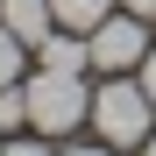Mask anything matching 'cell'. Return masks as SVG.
Here are the masks:
<instances>
[{"mask_svg": "<svg viewBox=\"0 0 156 156\" xmlns=\"http://www.w3.org/2000/svg\"><path fill=\"white\" fill-rule=\"evenodd\" d=\"M92 128L107 149H142L156 135V99L142 92V78H107L92 92Z\"/></svg>", "mask_w": 156, "mask_h": 156, "instance_id": "obj_1", "label": "cell"}, {"mask_svg": "<svg viewBox=\"0 0 156 156\" xmlns=\"http://www.w3.org/2000/svg\"><path fill=\"white\" fill-rule=\"evenodd\" d=\"M21 99H29V128H43V135H71L78 121H92V92H85V71H43L21 85Z\"/></svg>", "mask_w": 156, "mask_h": 156, "instance_id": "obj_2", "label": "cell"}, {"mask_svg": "<svg viewBox=\"0 0 156 156\" xmlns=\"http://www.w3.org/2000/svg\"><path fill=\"white\" fill-rule=\"evenodd\" d=\"M85 50H92V71H107V78H128V71H142V57H149V29H142V14H107L99 29L85 36Z\"/></svg>", "mask_w": 156, "mask_h": 156, "instance_id": "obj_3", "label": "cell"}, {"mask_svg": "<svg viewBox=\"0 0 156 156\" xmlns=\"http://www.w3.org/2000/svg\"><path fill=\"white\" fill-rule=\"evenodd\" d=\"M36 64H43V71H85L92 50H85V36H78V29H50V36L36 43Z\"/></svg>", "mask_w": 156, "mask_h": 156, "instance_id": "obj_4", "label": "cell"}, {"mask_svg": "<svg viewBox=\"0 0 156 156\" xmlns=\"http://www.w3.org/2000/svg\"><path fill=\"white\" fill-rule=\"evenodd\" d=\"M0 21H7V29H14L21 43H29V50H36V43L50 36V29H57V14H50V0H0Z\"/></svg>", "mask_w": 156, "mask_h": 156, "instance_id": "obj_5", "label": "cell"}, {"mask_svg": "<svg viewBox=\"0 0 156 156\" xmlns=\"http://www.w3.org/2000/svg\"><path fill=\"white\" fill-rule=\"evenodd\" d=\"M50 14H57V29H78V36H92L99 21L114 14V0H50Z\"/></svg>", "mask_w": 156, "mask_h": 156, "instance_id": "obj_6", "label": "cell"}, {"mask_svg": "<svg viewBox=\"0 0 156 156\" xmlns=\"http://www.w3.org/2000/svg\"><path fill=\"white\" fill-rule=\"evenodd\" d=\"M29 57H36V50L21 43L7 21H0V85H21V64H29Z\"/></svg>", "mask_w": 156, "mask_h": 156, "instance_id": "obj_7", "label": "cell"}, {"mask_svg": "<svg viewBox=\"0 0 156 156\" xmlns=\"http://www.w3.org/2000/svg\"><path fill=\"white\" fill-rule=\"evenodd\" d=\"M29 121V99H21V85H0V135L7 128H21Z\"/></svg>", "mask_w": 156, "mask_h": 156, "instance_id": "obj_8", "label": "cell"}, {"mask_svg": "<svg viewBox=\"0 0 156 156\" xmlns=\"http://www.w3.org/2000/svg\"><path fill=\"white\" fill-rule=\"evenodd\" d=\"M0 156H50L43 142H0Z\"/></svg>", "mask_w": 156, "mask_h": 156, "instance_id": "obj_9", "label": "cell"}, {"mask_svg": "<svg viewBox=\"0 0 156 156\" xmlns=\"http://www.w3.org/2000/svg\"><path fill=\"white\" fill-rule=\"evenodd\" d=\"M142 92L156 99V50H149V57H142Z\"/></svg>", "mask_w": 156, "mask_h": 156, "instance_id": "obj_10", "label": "cell"}, {"mask_svg": "<svg viewBox=\"0 0 156 156\" xmlns=\"http://www.w3.org/2000/svg\"><path fill=\"white\" fill-rule=\"evenodd\" d=\"M121 7H128V14H142V21H149V14H156V0H121Z\"/></svg>", "mask_w": 156, "mask_h": 156, "instance_id": "obj_11", "label": "cell"}, {"mask_svg": "<svg viewBox=\"0 0 156 156\" xmlns=\"http://www.w3.org/2000/svg\"><path fill=\"white\" fill-rule=\"evenodd\" d=\"M64 156H114V149H107V142H99V149H64Z\"/></svg>", "mask_w": 156, "mask_h": 156, "instance_id": "obj_12", "label": "cell"}, {"mask_svg": "<svg viewBox=\"0 0 156 156\" xmlns=\"http://www.w3.org/2000/svg\"><path fill=\"white\" fill-rule=\"evenodd\" d=\"M142 156H156V135H149V142H142Z\"/></svg>", "mask_w": 156, "mask_h": 156, "instance_id": "obj_13", "label": "cell"}]
</instances>
